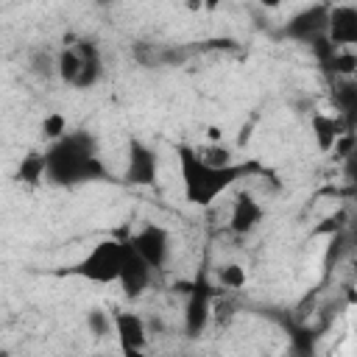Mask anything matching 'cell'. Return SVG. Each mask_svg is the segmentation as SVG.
Instances as JSON below:
<instances>
[{
    "mask_svg": "<svg viewBox=\"0 0 357 357\" xmlns=\"http://www.w3.org/2000/svg\"><path fill=\"white\" fill-rule=\"evenodd\" d=\"M47 181L56 187H81L92 181H112L106 162L100 159L98 142L86 131H67L59 142H50L45 151Z\"/></svg>",
    "mask_w": 357,
    "mask_h": 357,
    "instance_id": "6da1fadb",
    "label": "cell"
},
{
    "mask_svg": "<svg viewBox=\"0 0 357 357\" xmlns=\"http://www.w3.org/2000/svg\"><path fill=\"white\" fill-rule=\"evenodd\" d=\"M86 329L95 337H106V335L114 332V315H109L103 310H89L86 312Z\"/></svg>",
    "mask_w": 357,
    "mask_h": 357,
    "instance_id": "e0dca14e",
    "label": "cell"
},
{
    "mask_svg": "<svg viewBox=\"0 0 357 357\" xmlns=\"http://www.w3.org/2000/svg\"><path fill=\"white\" fill-rule=\"evenodd\" d=\"M14 178L22 181V184H31V187L47 181V159H45V153L31 151L28 156H22V162H20L17 173H14Z\"/></svg>",
    "mask_w": 357,
    "mask_h": 357,
    "instance_id": "5bb4252c",
    "label": "cell"
},
{
    "mask_svg": "<svg viewBox=\"0 0 357 357\" xmlns=\"http://www.w3.org/2000/svg\"><path fill=\"white\" fill-rule=\"evenodd\" d=\"M67 134V120L61 112H50L45 120H42V137L50 139V142H59L61 137Z\"/></svg>",
    "mask_w": 357,
    "mask_h": 357,
    "instance_id": "d6986e66",
    "label": "cell"
},
{
    "mask_svg": "<svg viewBox=\"0 0 357 357\" xmlns=\"http://www.w3.org/2000/svg\"><path fill=\"white\" fill-rule=\"evenodd\" d=\"M335 98H337V106H340V112L346 117H354L357 114V84H351V81L340 84L337 92H335Z\"/></svg>",
    "mask_w": 357,
    "mask_h": 357,
    "instance_id": "ffe728a7",
    "label": "cell"
},
{
    "mask_svg": "<svg viewBox=\"0 0 357 357\" xmlns=\"http://www.w3.org/2000/svg\"><path fill=\"white\" fill-rule=\"evenodd\" d=\"M326 28H329V6L326 3H315L307 6L301 11H296L287 25H284V36H290L293 42L301 45H315L321 39H326Z\"/></svg>",
    "mask_w": 357,
    "mask_h": 357,
    "instance_id": "5b68a950",
    "label": "cell"
},
{
    "mask_svg": "<svg viewBox=\"0 0 357 357\" xmlns=\"http://www.w3.org/2000/svg\"><path fill=\"white\" fill-rule=\"evenodd\" d=\"M290 354L293 357H315V335L307 326H290Z\"/></svg>",
    "mask_w": 357,
    "mask_h": 357,
    "instance_id": "2e32d148",
    "label": "cell"
},
{
    "mask_svg": "<svg viewBox=\"0 0 357 357\" xmlns=\"http://www.w3.org/2000/svg\"><path fill=\"white\" fill-rule=\"evenodd\" d=\"M123 357H148L145 351H137V349H123Z\"/></svg>",
    "mask_w": 357,
    "mask_h": 357,
    "instance_id": "7402d4cb",
    "label": "cell"
},
{
    "mask_svg": "<svg viewBox=\"0 0 357 357\" xmlns=\"http://www.w3.org/2000/svg\"><path fill=\"white\" fill-rule=\"evenodd\" d=\"M120 268H123V240H100L95 243L67 273L95 282V284H112L120 279Z\"/></svg>",
    "mask_w": 357,
    "mask_h": 357,
    "instance_id": "3957f363",
    "label": "cell"
},
{
    "mask_svg": "<svg viewBox=\"0 0 357 357\" xmlns=\"http://www.w3.org/2000/svg\"><path fill=\"white\" fill-rule=\"evenodd\" d=\"M218 282H220L226 290H240V287L245 284V268L237 265V262L220 265V271H218Z\"/></svg>",
    "mask_w": 357,
    "mask_h": 357,
    "instance_id": "ac0fdd59",
    "label": "cell"
},
{
    "mask_svg": "<svg viewBox=\"0 0 357 357\" xmlns=\"http://www.w3.org/2000/svg\"><path fill=\"white\" fill-rule=\"evenodd\" d=\"M312 137H315V142H318V148H321L324 153L335 151L337 139L343 137V117L315 112V114H312Z\"/></svg>",
    "mask_w": 357,
    "mask_h": 357,
    "instance_id": "4fadbf2b",
    "label": "cell"
},
{
    "mask_svg": "<svg viewBox=\"0 0 357 357\" xmlns=\"http://www.w3.org/2000/svg\"><path fill=\"white\" fill-rule=\"evenodd\" d=\"M212 284L204 271L195 273V279L187 284V307H184V335L201 337L212 321Z\"/></svg>",
    "mask_w": 357,
    "mask_h": 357,
    "instance_id": "277c9868",
    "label": "cell"
},
{
    "mask_svg": "<svg viewBox=\"0 0 357 357\" xmlns=\"http://www.w3.org/2000/svg\"><path fill=\"white\" fill-rule=\"evenodd\" d=\"M326 70H332V73H337V75H351V73L357 70V56L349 53V50H337L335 59L326 64Z\"/></svg>",
    "mask_w": 357,
    "mask_h": 357,
    "instance_id": "44dd1931",
    "label": "cell"
},
{
    "mask_svg": "<svg viewBox=\"0 0 357 357\" xmlns=\"http://www.w3.org/2000/svg\"><path fill=\"white\" fill-rule=\"evenodd\" d=\"M114 337H117L120 351H123V349H137V351H145V343H148V329H145L142 315L128 312V310L114 312Z\"/></svg>",
    "mask_w": 357,
    "mask_h": 357,
    "instance_id": "8fae6325",
    "label": "cell"
},
{
    "mask_svg": "<svg viewBox=\"0 0 357 357\" xmlns=\"http://www.w3.org/2000/svg\"><path fill=\"white\" fill-rule=\"evenodd\" d=\"M78 42V53H81V73L75 81V89H92L100 78H103V59L95 42L89 39H75Z\"/></svg>",
    "mask_w": 357,
    "mask_h": 357,
    "instance_id": "7c38bea8",
    "label": "cell"
},
{
    "mask_svg": "<svg viewBox=\"0 0 357 357\" xmlns=\"http://www.w3.org/2000/svg\"><path fill=\"white\" fill-rule=\"evenodd\" d=\"M159 173V156L156 151L142 142V139H128L126 148V170H123V181L134 184V187H151L156 181Z\"/></svg>",
    "mask_w": 357,
    "mask_h": 357,
    "instance_id": "8992f818",
    "label": "cell"
},
{
    "mask_svg": "<svg viewBox=\"0 0 357 357\" xmlns=\"http://www.w3.org/2000/svg\"><path fill=\"white\" fill-rule=\"evenodd\" d=\"M176 156H178V173H181L184 198L192 206H209L220 192L234 187L240 178L262 173V167L257 162H234V165H226V167L206 165L198 156V151L190 148V145H178Z\"/></svg>",
    "mask_w": 357,
    "mask_h": 357,
    "instance_id": "7a4b0ae2",
    "label": "cell"
},
{
    "mask_svg": "<svg viewBox=\"0 0 357 357\" xmlns=\"http://www.w3.org/2000/svg\"><path fill=\"white\" fill-rule=\"evenodd\" d=\"M326 39H329L337 50L357 47V6H349V3L329 6Z\"/></svg>",
    "mask_w": 357,
    "mask_h": 357,
    "instance_id": "9c48e42d",
    "label": "cell"
},
{
    "mask_svg": "<svg viewBox=\"0 0 357 357\" xmlns=\"http://www.w3.org/2000/svg\"><path fill=\"white\" fill-rule=\"evenodd\" d=\"M151 276H153V268L142 259V254L128 243L123 240V268H120V287L128 298H139L148 284H151Z\"/></svg>",
    "mask_w": 357,
    "mask_h": 357,
    "instance_id": "ba28073f",
    "label": "cell"
},
{
    "mask_svg": "<svg viewBox=\"0 0 357 357\" xmlns=\"http://www.w3.org/2000/svg\"><path fill=\"white\" fill-rule=\"evenodd\" d=\"M128 243L142 254V259L153 268V271H162L170 259V234L165 226H156V223H145L139 231H134L128 237Z\"/></svg>",
    "mask_w": 357,
    "mask_h": 357,
    "instance_id": "52a82bcc",
    "label": "cell"
},
{
    "mask_svg": "<svg viewBox=\"0 0 357 357\" xmlns=\"http://www.w3.org/2000/svg\"><path fill=\"white\" fill-rule=\"evenodd\" d=\"M262 218H265L262 204L251 192H240L237 201H234V206H231V215H229V229L234 234L245 237V234H251L262 223Z\"/></svg>",
    "mask_w": 357,
    "mask_h": 357,
    "instance_id": "30bf717a",
    "label": "cell"
},
{
    "mask_svg": "<svg viewBox=\"0 0 357 357\" xmlns=\"http://www.w3.org/2000/svg\"><path fill=\"white\" fill-rule=\"evenodd\" d=\"M28 67L33 75L39 78H50V75H59V53H50L47 47H39L31 53L28 59Z\"/></svg>",
    "mask_w": 357,
    "mask_h": 357,
    "instance_id": "9a60e30c",
    "label": "cell"
}]
</instances>
